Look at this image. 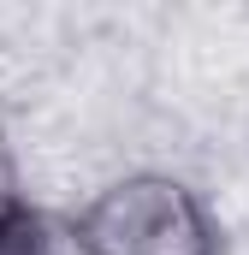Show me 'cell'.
Masks as SVG:
<instances>
[{"label": "cell", "instance_id": "6da1fadb", "mask_svg": "<svg viewBox=\"0 0 249 255\" xmlns=\"http://www.w3.org/2000/svg\"><path fill=\"white\" fill-rule=\"evenodd\" d=\"M83 255H226L220 214L166 166H124L71 208Z\"/></svg>", "mask_w": 249, "mask_h": 255}, {"label": "cell", "instance_id": "7a4b0ae2", "mask_svg": "<svg viewBox=\"0 0 249 255\" xmlns=\"http://www.w3.org/2000/svg\"><path fill=\"white\" fill-rule=\"evenodd\" d=\"M0 255H83V244L71 232V214L24 202L12 220H0Z\"/></svg>", "mask_w": 249, "mask_h": 255}, {"label": "cell", "instance_id": "3957f363", "mask_svg": "<svg viewBox=\"0 0 249 255\" xmlns=\"http://www.w3.org/2000/svg\"><path fill=\"white\" fill-rule=\"evenodd\" d=\"M30 202V190H24V172H18V154L0 142V220H12L18 208Z\"/></svg>", "mask_w": 249, "mask_h": 255}]
</instances>
